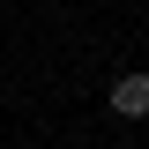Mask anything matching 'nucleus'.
<instances>
[{"instance_id": "1", "label": "nucleus", "mask_w": 149, "mask_h": 149, "mask_svg": "<svg viewBox=\"0 0 149 149\" xmlns=\"http://www.w3.org/2000/svg\"><path fill=\"white\" fill-rule=\"evenodd\" d=\"M112 112L119 119H149V74H119L112 82Z\"/></svg>"}]
</instances>
